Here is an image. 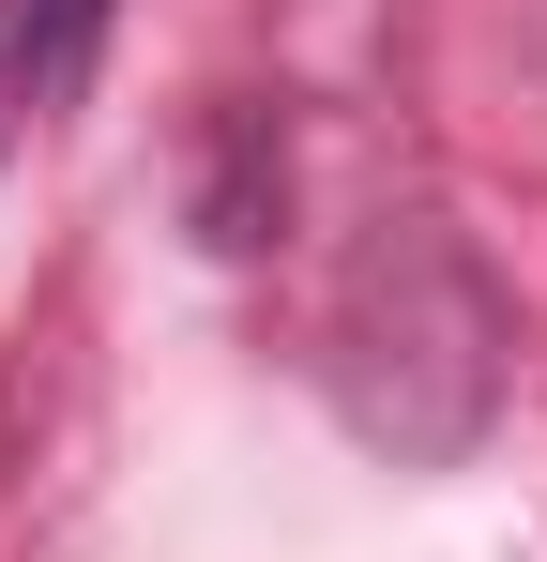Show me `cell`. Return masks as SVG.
<instances>
[{
  "mask_svg": "<svg viewBox=\"0 0 547 562\" xmlns=\"http://www.w3.org/2000/svg\"><path fill=\"white\" fill-rule=\"evenodd\" d=\"M182 228L213 244V259H259L274 228H289V106L228 92L198 122V168H182Z\"/></svg>",
  "mask_w": 547,
  "mask_h": 562,
  "instance_id": "obj_2",
  "label": "cell"
},
{
  "mask_svg": "<svg viewBox=\"0 0 547 562\" xmlns=\"http://www.w3.org/2000/svg\"><path fill=\"white\" fill-rule=\"evenodd\" d=\"M502 350H517V319H502L487 259L456 244L442 213H380L350 244L335 319H320V366H335L350 441H380L395 471H456L487 441V411H502Z\"/></svg>",
  "mask_w": 547,
  "mask_h": 562,
  "instance_id": "obj_1",
  "label": "cell"
},
{
  "mask_svg": "<svg viewBox=\"0 0 547 562\" xmlns=\"http://www.w3.org/2000/svg\"><path fill=\"white\" fill-rule=\"evenodd\" d=\"M107 15H122V0H0V153H31V137L91 92Z\"/></svg>",
  "mask_w": 547,
  "mask_h": 562,
  "instance_id": "obj_3",
  "label": "cell"
}]
</instances>
